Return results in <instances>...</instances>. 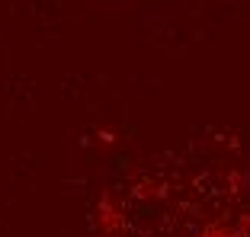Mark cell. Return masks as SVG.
<instances>
[{
  "label": "cell",
  "instance_id": "obj_1",
  "mask_svg": "<svg viewBox=\"0 0 250 237\" xmlns=\"http://www.w3.org/2000/svg\"><path fill=\"white\" fill-rule=\"evenodd\" d=\"M199 237H247V234H241V231L228 228V224H208V228L202 231Z\"/></svg>",
  "mask_w": 250,
  "mask_h": 237
},
{
  "label": "cell",
  "instance_id": "obj_2",
  "mask_svg": "<svg viewBox=\"0 0 250 237\" xmlns=\"http://www.w3.org/2000/svg\"><path fill=\"white\" fill-rule=\"evenodd\" d=\"M247 228H250V221H247Z\"/></svg>",
  "mask_w": 250,
  "mask_h": 237
}]
</instances>
